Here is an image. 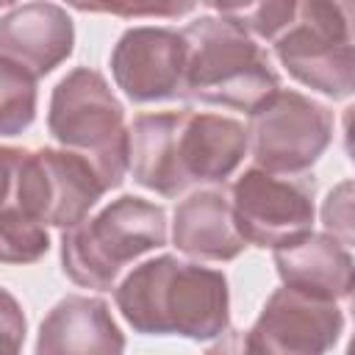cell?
Instances as JSON below:
<instances>
[{
    "label": "cell",
    "mask_w": 355,
    "mask_h": 355,
    "mask_svg": "<svg viewBox=\"0 0 355 355\" xmlns=\"http://www.w3.org/2000/svg\"><path fill=\"white\" fill-rule=\"evenodd\" d=\"M116 308L125 322L144 336L216 338L230 322L227 280L222 272L158 255L139 263L116 286Z\"/></svg>",
    "instance_id": "6da1fadb"
},
{
    "label": "cell",
    "mask_w": 355,
    "mask_h": 355,
    "mask_svg": "<svg viewBox=\"0 0 355 355\" xmlns=\"http://www.w3.org/2000/svg\"><path fill=\"white\" fill-rule=\"evenodd\" d=\"M180 33L186 39L183 97L252 114L280 92L269 55L233 19L200 17Z\"/></svg>",
    "instance_id": "7a4b0ae2"
},
{
    "label": "cell",
    "mask_w": 355,
    "mask_h": 355,
    "mask_svg": "<svg viewBox=\"0 0 355 355\" xmlns=\"http://www.w3.org/2000/svg\"><path fill=\"white\" fill-rule=\"evenodd\" d=\"M3 211L53 227H75L108 191L97 169L69 150L3 147Z\"/></svg>",
    "instance_id": "3957f363"
},
{
    "label": "cell",
    "mask_w": 355,
    "mask_h": 355,
    "mask_svg": "<svg viewBox=\"0 0 355 355\" xmlns=\"http://www.w3.org/2000/svg\"><path fill=\"white\" fill-rule=\"evenodd\" d=\"M47 128L64 150L83 155L105 189H116L130 166V128L125 108L97 69L78 67L58 80L50 97Z\"/></svg>",
    "instance_id": "277c9868"
},
{
    "label": "cell",
    "mask_w": 355,
    "mask_h": 355,
    "mask_svg": "<svg viewBox=\"0 0 355 355\" xmlns=\"http://www.w3.org/2000/svg\"><path fill=\"white\" fill-rule=\"evenodd\" d=\"M166 244V214L161 205L125 194L105 205L97 216L64 230L61 263L64 275L83 286L114 288L122 266L150 250Z\"/></svg>",
    "instance_id": "5b68a950"
},
{
    "label": "cell",
    "mask_w": 355,
    "mask_h": 355,
    "mask_svg": "<svg viewBox=\"0 0 355 355\" xmlns=\"http://www.w3.org/2000/svg\"><path fill=\"white\" fill-rule=\"evenodd\" d=\"M275 55L308 89L333 100L355 94V39L338 3H300L294 25L275 42Z\"/></svg>",
    "instance_id": "8992f818"
},
{
    "label": "cell",
    "mask_w": 355,
    "mask_h": 355,
    "mask_svg": "<svg viewBox=\"0 0 355 355\" xmlns=\"http://www.w3.org/2000/svg\"><path fill=\"white\" fill-rule=\"evenodd\" d=\"M250 144L255 166L272 175H300L311 169L333 139L327 105L280 89L250 114Z\"/></svg>",
    "instance_id": "52a82bcc"
},
{
    "label": "cell",
    "mask_w": 355,
    "mask_h": 355,
    "mask_svg": "<svg viewBox=\"0 0 355 355\" xmlns=\"http://www.w3.org/2000/svg\"><path fill=\"white\" fill-rule=\"evenodd\" d=\"M236 227L247 244L286 247L311 233L313 186L277 178L258 166L247 169L230 189Z\"/></svg>",
    "instance_id": "ba28073f"
},
{
    "label": "cell",
    "mask_w": 355,
    "mask_h": 355,
    "mask_svg": "<svg viewBox=\"0 0 355 355\" xmlns=\"http://www.w3.org/2000/svg\"><path fill=\"white\" fill-rule=\"evenodd\" d=\"M111 72L133 103L183 97L186 39L172 28H130L114 44Z\"/></svg>",
    "instance_id": "9c48e42d"
},
{
    "label": "cell",
    "mask_w": 355,
    "mask_h": 355,
    "mask_svg": "<svg viewBox=\"0 0 355 355\" xmlns=\"http://www.w3.org/2000/svg\"><path fill=\"white\" fill-rule=\"evenodd\" d=\"M341 330L344 316L336 302L283 286L266 300L250 333L269 355H324Z\"/></svg>",
    "instance_id": "30bf717a"
},
{
    "label": "cell",
    "mask_w": 355,
    "mask_h": 355,
    "mask_svg": "<svg viewBox=\"0 0 355 355\" xmlns=\"http://www.w3.org/2000/svg\"><path fill=\"white\" fill-rule=\"evenodd\" d=\"M75 28L67 8L55 3H22L0 19V61H8L33 78L53 72L69 58Z\"/></svg>",
    "instance_id": "8fae6325"
},
{
    "label": "cell",
    "mask_w": 355,
    "mask_h": 355,
    "mask_svg": "<svg viewBox=\"0 0 355 355\" xmlns=\"http://www.w3.org/2000/svg\"><path fill=\"white\" fill-rule=\"evenodd\" d=\"M247 144L250 133L239 119L183 111L175 141L183 189L197 183H225L239 169Z\"/></svg>",
    "instance_id": "7c38bea8"
},
{
    "label": "cell",
    "mask_w": 355,
    "mask_h": 355,
    "mask_svg": "<svg viewBox=\"0 0 355 355\" xmlns=\"http://www.w3.org/2000/svg\"><path fill=\"white\" fill-rule=\"evenodd\" d=\"M125 336L97 297L69 294L39 324L36 355H122Z\"/></svg>",
    "instance_id": "4fadbf2b"
},
{
    "label": "cell",
    "mask_w": 355,
    "mask_h": 355,
    "mask_svg": "<svg viewBox=\"0 0 355 355\" xmlns=\"http://www.w3.org/2000/svg\"><path fill=\"white\" fill-rule=\"evenodd\" d=\"M275 266L283 286L319 297L341 300L355 288V261L327 233H308L286 247L275 250Z\"/></svg>",
    "instance_id": "5bb4252c"
},
{
    "label": "cell",
    "mask_w": 355,
    "mask_h": 355,
    "mask_svg": "<svg viewBox=\"0 0 355 355\" xmlns=\"http://www.w3.org/2000/svg\"><path fill=\"white\" fill-rule=\"evenodd\" d=\"M172 241L180 252L200 261H233L247 247L230 200L214 189L194 191L175 208Z\"/></svg>",
    "instance_id": "9a60e30c"
},
{
    "label": "cell",
    "mask_w": 355,
    "mask_h": 355,
    "mask_svg": "<svg viewBox=\"0 0 355 355\" xmlns=\"http://www.w3.org/2000/svg\"><path fill=\"white\" fill-rule=\"evenodd\" d=\"M183 111L139 114L130 125V172L133 180L155 194L178 197L183 189L178 175V125Z\"/></svg>",
    "instance_id": "2e32d148"
},
{
    "label": "cell",
    "mask_w": 355,
    "mask_h": 355,
    "mask_svg": "<svg viewBox=\"0 0 355 355\" xmlns=\"http://www.w3.org/2000/svg\"><path fill=\"white\" fill-rule=\"evenodd\" d=\"M36 116V78L8 61H0V130L22 133Z\"/></svg>",
    "instance_id": "e0dca14e"
},
{
    "label": "cell",
    "mask_w": 355,
    "mask_h": 355,
    "mask_svg": "<svg viewBox=\"0 0 355 355\" xmlns=\"http://www.w3.org/2000/svg\"><path fill=\"white\" fill-rule=\"evenodd\" d=\"M300 3H244V6H211L216 14L233 19L247 33L277 42L297 19Z\"/></svg>",
    "instance_id": "ac0fdd59"
},
{
    "label": "cell",
    "mask_w": 355,
    "mask_h": 355,
    "mask_svg": "<svg viewBox=\"0 0 355 355\" xmlns=\"http://www.w3.org/2000/svg\"><path fill=\"white\" fill-rule=\"evenodd\" d=\"M50 247L47 227L36 219L0 211V255L6 263L39 261Z\"/></svg>",
    "instance_id": "d6986e66"
},
{
    "label": "cell",
    "mask_w": 355,
    "mask_h": 355,
    "mask_svg": "<svg viewBox=\"0 0 355 355\" xmlns=\"http://www.w3.org/2000/svg\"><path fill=\"white\" fill-rule=\"evenodd\" d=\"M322 225L338 244L355 247V180L338 183L322 202Z\"/></svg>",
    "instance_id": "ffe728a7"
},
{
    "label": "cell",
    "mask_w": 355,
    "mask_h": 355,
    "mask_svg": "<svg viewBox=\"0 0 355 355\" xmlns=\"http://www.w3.org/2000/svg\"><path fill=\"white\" fill-rule=\"evenodd\" d=\"M205 355H269V352L252 338V333L227 330Z\"/></svg>",
    "instance_id": "44dd1931"
},
{
    "label": "cell",
    "mask_w": 355,
    "mask_h": 355,
    "mask_svg": "<svg viewBox=\"0 0 355 355\" xmlns=\"http://www.w3.org/2000/svg\"><path fill=\"white\" fill-rule=\"evenodd\" d=\"M3 333H6V355H17L25 338V316L17 311V302L8 291H3Z\"/></svg>",
    "instance_id": "7402d4cb"
},
{
    "label": "cell",
    "mask_w": 355,
    "mask_h": 355,
    "mask_svg": "<svg viewBox=\"0 0 355 355\" xmlns=\"http://www.w3.org/2000/svg\"><path fill=\"white\" fill-rule=\"evenodd\" d=\"M341 125H344V147H347V155H349V161L355 164V103L344 111Z\"/></svg>",
    "instance_id": "603a6c76"
},
{
    "label": "cell",
    "mask_w": 355,
    "mask_h": 355,
    "mask_svg": "<svg viewBox=\"0 0 355 355\" xmlns=\"http://www.w3.org/2000/svg\"><path fill=\"white\" fill-rule=\"evenodd\" d=\"M338 6H341V14L347 19V28H349V33L355 39V3H338Z\"/></svg>",
    "instance_id": "cb8c5ba5"
},
{
    "label": "cell",
    "mask_w": 355,
    "mask_h": 355,
    "mask_svg": "<svg viewBox=\"0 0 355 355\" xmlns=\"http://www.w3.org/2000/svg\"><path fill=\"white\" fill-rule=\"evenodd\" d=\"M347 355H355V333H352V338H349V347H347Z\"/></svg>",
    "instance_id": "d4e9b609"
},
{
    "label": "cell",
    "mask_w": 355,
    "mask_h": 355,
    "mask_svg": "<svg viewBox=\"0 0 355 355\" xmlns=\"http://www.w3.org/2000/svg\"><path fill=\"white\" fill-rule=\"evenodd\" d=\"M349 308H352V313H355V288H352V294H349Z\"/></svg>",
    "instance_id": "484cf974"
}]
</instances>
